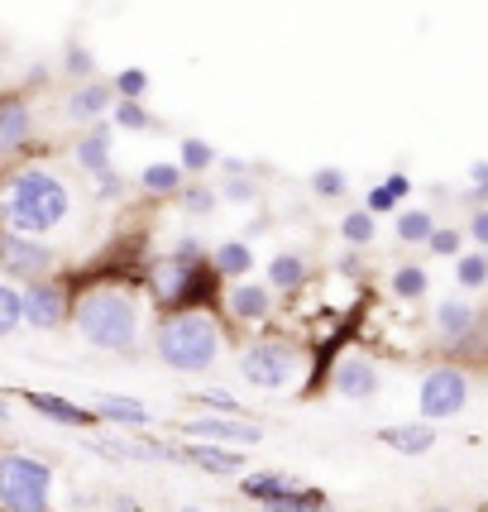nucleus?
I'll return each instance as SVG.
<instances>
[{
  "label": "nucleus",
  "instance_id": "nucleus-36",
  "mask_svg": "<svg viewBox=\"0 0 488 512\" xmlns=\"http://www.w3.org/2000/svg\"><path fill=\"white\" fill-rule=\"evenodd\" d=\"M182 206H187L192 216H206V211L216 206V197H211L206 187H187V197H182Z\"/></svg>",
  "mask_w": 488,
  "mask_h": 512
},
{
  "label": "nucleus",
  "instance_id": "nucleus-9",
  "mask_svg": "<svg viewBox=\"0 0 488 512\" xmlns=\"http://www.w3.org/2000/svg\"><path fill=\"white\" fill-rule=\"evenodd\" d=\"M48 254L39 240H29V235H0V264H5V273H15V278H39L48 268Z\"/></svg>",
  "mask_w": 488,
  "mask_h": 512
},
{
  "label": "nucleus",
  "instance_id": "nucleus-21",
  "mask_svg": "<svg viewBox=\"0 0 488 512\" xmlns=\"http://www.w3.org/2000/svg\"><path fill=\"white\" fill-rule=\"evenodd\" d=\"M302 278H307V264H302V254H278L273 264H268V283L273 288H302Z\"/></svg>",
  "mask_w": 488,
  "mask_h": 512
},
{
  "label": "nucleus",
  "instance_id": "nucleus-44",
  "mask_svg": "<svg viewBox=\"0 0 488 512\" xmlns=\"http://www.w3.org/2000/svg\"><path fill=\"white\" fill-rule=\"evenodd\" d=\"M426 512H450V508H426Z\"/></svg>",
  "mask_w": 488,
  "mask_h": 512
},
{
  "label": "nucleus",
  "instance_id": "nucleus-18",
  "mask_svg": "<svg viewBox=\"0 0 488 512\" xmlns=\"http://www.w3.org/2000/svg\"><path fill=\"white\" fill-rule=\"evenodd\" d=\"M230 312L240 321H264L273 312V292L264 283H240V288H230Z\"/></svg>",
  "mask_w": 488,
  "mask_h": 512
},
{
  "label": "nucleus",
  "instance_id": "nucleus-28",
  "mask_svg": "<svg viewBox=\"0 0 488 512\" xmlns=\"http://www.w3.org/2000/svg\"><path fill=\"white\" fill-rule=\"evenodd\" d=\"M340 235H345L350 245H369V240L378 235V225H374V216H369V211H350V216L340 221Z\"/></svg>",
  "mask_w": 488,
  "mask_h": 512
},
{
  "label": "nucleus",
  "instance_id": "nucleus-5",
  "mask_svg": "<svg viewBox=\"0 0 488 512\" xmlns=\"http://www.w3.org/2000/svg\"><path fill=\"white\" fill-rule=\"evenodd\" d=\"M297 369H302V355H297V345L288 340H259V345H249L240 359V374L254 388H264V393H278V388H288L297 379Z\"/></svg>",
  "mask_w": 488,
  "mask_h": 512
},
{
  "label": "nucleus",
  "instance_id": "nucleus-39",
  "mask_svg": "<svg viewBox=\"0 0 488 512\" xmlns=\"http://www.w3.org/2000/svg\"><path fill=\"white\" fill-rule=\"evenodd\" d=\"M67 72L87 77V72H91V53H87V48H67Z\"/></svg>",
  "mask_w": 488,
  "mask_h": 512
},
{
  "label": "nucleus",
  "instance_id": "nucleus-38",
  "mask_svg": "<svg viewBox=\"0 0 488 512\" xmlns=\"http://www.w3.org/2000/svg\"><path fill=\"white\" fill-rule=\"evenodd\" d=\"M225 201H254V182H249V178L225 182Z\"/></svg>",
  "mask_w": 488,
  "mask_h": 512
},
{
  "label": "nucleus",
  "instance_id": "nucleus-8",
  "mask_svg": "<svg viewBox=\"0 0 488 512\" xmlns=\"http://www.w3.org/2000/svg\"><path fill=\"white\" fill-rule=\"evenodd\" d=\"M187 441H206V446H254L264 436V426L244 422V417H192L182 426Z\"/></svg>",
  "mask_w": 488,
  "mask_h": 512
},
{
  "label": "nucleus",
  "instance_id": "nucleus-43",
  "mask_svg": "<svg viewBox=\"0 0 488 512\" xmlns=\"http://www.w3.org/2000/svg\"><path fill=\"white\" fill-rule=\"evenodd\" d=\"M0 422H10V407H5V402H0Z\"/></svg>",
  "mask_w": 488,
  "mask_h": 512
},
{
  "label": "nucleus",
  "instance_id": "nucleus-40",
  "mask_svg": "<svg viewBox=\"0 0 488 512\" xmlns=\"http://www.w3.org/2000/svg\"><path fill=\"white\" fill-rule=\"evenodd\" d=\"M469 235H474L479 245H488V211H479V216L469 221Z\"/></svg>",
  "mask_w": 488,
  "mask_h": 512
},
{
  "label": "nucleus",
  "instance_id": "nucleus-14",
  "mask_svg": "<svg viewBox=\"0 0 488 512\" xmlns=\"http://www.w3.org/2000/svg\"><path fill=\"white\" fill-rule=\"evenodd\" d=\"M91 412L111 426H149V407L134 398H120V393H101V398L91 402Z\"/></svg>",
  "mask_w": 488,
  "mask_h": 512
},
{
  "label": "nucleus",
  "instance_id": "nucleus-33",
  "mask_svg": "<svg viewBox=\"0 0 488 512\" xmlns=\"http://www.w3.org/2000/svg\"><path fill=\"white\" fill-rule=\"evenodd\" d=\"M211 158H216V149L206 139H182V168L201 173V168H211Z\"/></svg>",
  "mask_w": 488,
  "mask_h": 512
},
{
  "label": "nucleus",
  "instance_id": "nucleus-31",
  "mask_svg": "<svg viewBox=\"0 0 488 512\" xmlns=\"http://www.w3.org/2000/svg\"><path fill=\"white\" fill-rule=\"evenodd\" d=\"M24 321V312H20V292L10 288V283H0V335H10L15 326Z\"/></svg>",
  "mask_w": 488,
  "mask_h": 512
},
{
  "label": "nucleus",
  "instance_id": "nucleus-17",
  "mask_svg": "<svg viewBox=\"0 0 488 512\" xmlns=\"http://www.w3.org/2000/svg\"><path fill=\"white\" fill-rule=\"evenodd\" d=\"M77 163H82L87 173H96V178L111 173V130H106V125H96V130H87L77 139Z\"/></svg>",
  "mask_w": 488,
  "mask_h": 512
},
{
  "label": "nucleus",
  "instance_id": "nucleus-35",
  "mask_svg": "<svg viewBox=\"0 0 488 512\" xmlns=\"http://www.w3.org/2000/svg\"><path fill=\"white\" fill-rule=\"evenodd\" d=\"M201 407H211L216 417H240V402L230 398V393H201Z\"/></svg>",
  "mask_w": 488,
  "mask_h": 512
},
{
  "label": "nucleus",
  "instance_id": "nucleus-13",
  "mask_svg": "<svg viewBox=\"0 0 488 512\" xmlns=\"http://www.w3.org/2000/svg\"><path fill=\"white\" fill-rule=\"evenodd\" d=\"M34 130V120H29V106H24L20 96H5L0 101V154H10V149H20L24 139Z\"/></svg>",
  "mask_w": 488,
  "mask_h": 512
},
{
  "label": "nucleus",
  "instance_id": "nucleus-11",
  "mask_svg": "<svg viewBox=\"0 0 488 512\" xmlns=\"http://www.w3.org/2000/svg\"><path fill=\"white\" fill-rule=\"evenodd\" d=\"M24 402L34 407V412H44V417H53V422H63V426H96L101 417L91 412V407H82V402H67V398H53V393H24Z\"/></svg>",
  "mask_w": 488,
  "mask_h": 512
},
{
  "label": "nucleus",
  "instance_id": "nucleus-22",
  "mask_svg": "<svg viewBox=\"0 0 488 512\" xmlns=\"http://www.w3.org/2000/svg\"><path fill=\"white\" fill-rule=\"evenodd\" d=\"M216 268H221V273H230V278H240V273H249V268H254V249L244 245V240H225V245L216 249Z\"/></svg>",
  "mask_w": 488,
  "mask_h": 512
},
{
  "label": "nucleus",
  "instance_id": "nucleus-1",
  "mask_svg": "<svg viewBox=\"0 0 488 512\" xmlns=\"http://www.w3.org/2000/svg\"><path fill=\"white\" fill-rule=\"evenodd\" d=\"M0 206H5V216H10V225L20 235L39 240V235H48V230H58L67 221L72 197H67L58 173H48V168H20L15 178L5 182V201Z\"/></svg>",
  "mask_w": 488,
  "mask_h": 512
},
{
  "label": "nucleus",
  "instance_id": "nucleus-23",
  "mask_svg": "<svg viewBox=\"0 0 488 512\" xmlns=\"http://www.w3.org/2000/svg\"><path fill=\"white\" fill-rule=\"evenodd\" d=\"M264 512H335V508L326 503L321 489H297V493H288L283 503H268Z\"/></svg>",
  "mask_w": 488,
  "mask_h": 512
},
{
  "label": "nucleus",
  "instance_id": "nucleus-4",
  "mask_svg": "<svg viewBox=\"0 0 488 512\" xmlns=\"http://www.w3.org/2000/svg\"><path fill=\"white\" fill-rule=\"evenodd\" d=\"M53 503V469L34 455H0V512H48Z\"/></svg>",
  "mask_w": 488,
  "mask_h": 512
},
{
  "label": "nucleus",
  "instance_id": "nucleus-16",
  "mask_svg": "<svg viewBox=\"0 0 488 512\" xmlns=\"http://www.w3.org/2000/svg\"><path fill=\"white\" fill-rule=\"evenodd\" d=\"M182 460L201 465L206 474H240V465H244L230 446H206V441H187V446H182Z\"/></svg>",
  "mask_w": 488,
  "mask_h": 512
},
{
  "label": "nucleus",
  "instance_id": "nucleus-32",
  "mask_svg": "<svg viewBox=\"0 0 488 512\" xmlns=\"http://www.w3.org/2000/svg\"><path fill=\"white\" fill-rule=\"evenodd\" d=\"M311 187H316V197H345L350 178H345L340 168H316V173H311Z\"/></svg>",
  "mask_w": 488,
  "mask_h": 512
},
{
  "label": "nucleus",
  "instance_id": "nucleus-12",
  "mask_svg": "<svg viewBox=\"0 0 488 512\" xmlns=\"http://www.w3.org/2000/svg\"><path fill=\"white\" fill-rule=\"evenodd\" d=\"M378 441H383L388 450H398V455H426V450L436 446V426H426V422L383 426V431H378Z\"/></svg>",
  "mask_w": 488,
  "mask_h": 512
},
{
  "label": "nucleus",
  "instance_id": "nucleus-24",
  "mask_svg": "<svg viewBox=\"0 0 488 512\" xmlns=\"http://www.w3.org/2000/svg\"><path fill=\"white\" fill-rule=\"evenodd\" d=\"M407 187H412V182L402 178V173H393V178L383 182V187H374V192H369V206H364V211H369V216L393 211V206H398V197H407Z\"/></svg>",
  "mask_w": 488,
  "mask_h": 512
},
{
  "label": "nucleus",
  "instance_id": "nucleus-6",
  "mask_svg": "<svg viewBox=\"0 0 488 512\" xmlns=\"http://www.w3.org/2000/svg\"><path fill=\"white\" fill-rule=\"evenodd\" d=\"M422 417L426 422H445V417H460L469 402V374L465 369H431L422 379Z\"/></svg>",
  "mask_w": 488,
  "mask_h": 512
},
{
  "label": "nucleus",
  "instance_id": "nucleus-45",
  "mask_svg": "<svg viewBox=\"0 0 488 512\" xmlns=\"http://www.w3.org/2000/svg\"><path fill=\"white\" fill-rule=\"evenodd\" d=\"M182 512H201V508H182Z\"/></svg>",
  "mask_w": 488,
  "mask_h": 512
},
{
  "label": "nucleus",
  "instance_id": "nucleus-29",
  "mask_svg": "<svg viewBox=\"0 0 488 512\" xmlns=\"http://www.w3.org/2000/svg\"><path fill=\"white\" fill-rule=\"evenodd\" d=\"M455 278H460V288H484L488 283V254H465V259L455 264Z\"/></svg>",
  "mask_w": 488,
  "mask_h": 512
},
{
  "label": "nucleus",
  "instance_id": "nucleus-27",
  "mask_svg": "<svg viewBox=\"0 0 488 512\" xmlns=\"http://www.w3.org/2000/svg\"><path fill=\"white\" fill-rule=\"evenodd\" d=\"M144 187H149V192H178L182 168L178 163H149V168H144Z\"/></svg>",
  "mask_w": 488,
  "mask_h": 512
},
{
  "label": "nucleus",
  "instance_id": "nucleus-34",
  "mask_svg": "<svg viewBox=\"0 0 488 512\" xmlns=\"http://www.w3.org/2000/svg\"><path fill=\"white\" fill-rule=\"evenodd\" d=\"M115 120H120L125 130H144V125H149V111H144L139 101H120V106H115Z\"/></svg>",
  "mask_w": 488,
  "mask_h": 512
},
{
  "label": "nucleus",
  "instance_id": "nucleus-25",
  "mask_svg": "<svg viewBox=\"0 0 488 512\" xmlns=\"http://www.w3.org/2000/svg\"><path fill=\"white\" fill-rule=\"evenodd\" d=\"M431 230H436V221H431L426 211H402V216H398V240H407V245H422V240H431Z\"/></svg>",
  "mask_w": 488,
  "mask_h": 512
},
{
  "label": "nucleus",
  "instance_id": "nucleus-15",
  "mask_svg": "<svg viewBox=\"0 0 488 512\" xmlns=\"http://www.w3.org/2000/svg\"><path fill=\"white\" fill-rule=\"evenodd\" d=\"M240 489H244V498H254L259 508H268V503H283V498H288V493H297L302 484H292L288 474H273V469H264V474H244Z\"/></svg>",
  "mask_w": 488,
  "mask_h": 512
},
{
  "label": "nucleus",
  "instance_id": "nucleus-42",
  "mask_svg": "<svg viewBox=\"0 0 488 512\" xmlns=\"http://www.w3.org/2000/svg\"><path fill=\"white\" fill-rule=\"evenodd\" d=\"M101 197H106V201L120 197V178H115V173H106V178H101Z\"/></svg>",
  "mask_w": 488,
  "mask_h": 512
},
{
  "label": "nucleus",
  "instance_id": "nucleus-37",
  "mask_svg": "<svg viewBox=\"0 0 488 512\" xmlns=\"http://www.w3.org/2000/svg\"><path fill=\"white\" fill-rule=\"evenodd\" d=\"M426 245L436 249V254H460V230H431Z\"/></svg>",
  "mask_w": 488,
  "mask_h": 512
},
{
  "label": "nucleus",
  "instance_id": "nucleus-3",
  "mask_svg": "<svg viewBox=\"0 0 488 512\" xmlns=\"http://www.w3.org/2000/svg\"><path fill=\"white\" fill-rule=\"evenodd\" d=\"M158 359L178 374H201L211 369L216 355H221V331L216 321L201 312H173L163 326H158Z\"/></svg>",
  "mask_w": 488,
  "mask_h": 512
},
{
  "label": "nucleus",
  "instance_id": "nucleus-7",
  "mask_svg": "<svg viewBox=\"0 0 488 512\" xmlns=\"http://www.w3.org/2000/svg\"><path fill=\"white\" fill-rule=\"evenodd\" d=\"M20 312L34 331H58L67 321V292L58 288V283H48V278H34V283L20 292Z\"/></svg>",
  "mask_w": 488,
  "mask_h": 512
},
{
  "label": "nucleus",
  "instance_id": "nucleus-41",
  "mask_svg": "<svg viewBox=\"0 0 488 512\" xmlns=\"http://www.w3.org/2000/svg\"><path fill=\"white\" fill-rule=\"evenodd\" d=\"M474 187H479L474 197H488V163H474Z\"/></svg>",
  "mask_w": 488,
  "mask_h": 512
},
{
  "label": "nucleus",
  "instance_id": "nucleus-26",
  "mask_svg": "<svg viewBox=\"0 0 488 512\" xmlns=\"http://www.w3.org/2000/svg\"><path fill=\"white\" fill-rule=\"evenodd\" d=\"M393 292H398L402 302H417L426 292V268H417V264H402L398 273H393Z\"/></svg>",
  "mask_w": 488,
  "mask_h": 512
},
{
  "label": "nucleus",
  "instance_id": "nucleus-10",
  "mask_svg": "<svg viewBox=\"0 0 488 512\" xmlns=\"http://www.w3.org/2000/svg\"><path fill=\"white\" fill-rule=\"evenodd\" d=\"M331 383H335V393H340V398H355V402L374 398L378 393V364L374 359H364V355L340 359V364H335V374H331Z\"/></svg>",
  "mask_w": 488,
  "mask_h": 512
},
{
  "label": "nucleus",
  "instance_id": "nucleus-2",
  "mask_svg": "<svg viewBox=\"0 0 488 512\" xmlns=\"http://www.w3.org/2000/svg\"><path fill=\"white\" fill-rule=\"evenodd\" d=\"M77 331L96 350L125 355L139 345V307L120 288H96L77 302Z\"/></svg>",
  "mask_w": 488,
  "mask_h": 512
},
{
  "label": "nucleus",
  "instance_id": "nucleus-20",
  "mask_svg": "<svg viewBox=\"0 0 488 512\" xmlns=\"http://www.w3.org/2000/svg\"><path fill=\"white\" fill-rule=\"evenodd\" d=\"M436 331L445 335V340H469L474 335V307H465V302H441L436 307Z\"/></svg>",
  "mask_w": 488,
  "mask_h": 512
},
{
  "label": "nucleus",
  "instance_id": "nucleus-30",
  "mask_svg": "<svg viewBox=\"0 0 488 512\" xmlns=\"http://www.w3.org/2000/svg\"><path fill=\"white\" fill-rule=\"evenodd\" d=\"M111 87L120 91V101H139V96L149 91V72H144V67H125V72L115 77Z\"/></svg>",
  "mask_w": 488,
  "mask_h": 512
},
{
  "label": "nucleus",
  "instance_id": "nucleus-19",
  "mask_svg": "<svg viewBox=\"0 0 488 512\" xmlns=\"http://www.w3.org/2000/svg\"><path fill=\"white\" fill-rule=\"evenodd\" d=\"M101 111H111V87L106 82H87V87L72 91V101H67L72 120H101Z\"/></svg>",
  "mask_w": 488,
  "mask_h": 512
}]
</instances>
